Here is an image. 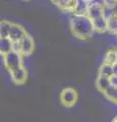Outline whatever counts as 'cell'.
I'll return each instance as SVG.
<instances>
[{
    "label": "cell",
    "instance_id": "1",
    "mask_svg": "<svg viewBox=\"0 0 117 122\" xmlns=\"http://www.w3.org/2000/svg\"><path fill=\"white\" fill-rule=\"evenodd\" d=\"M72 35L80 40H89L93 37L95 30L92 20L86 14H73L69 20Z\"/></svg>",
    "mask_w": 117,
    "mask_h": 122
},
{
    "label": "cell",
    "instance_id": "2",
    "mask_svg": "<svg viewBox=\"0 0 117 122\" xmlns=\"http://www.w3.org/2000/svg\"><path fill=\"white\" fill-rule=\"evenodd\" d=\"M3 64L8 72L22 66V55L16 50H12L3 56Z\"/></svg>",
    "mask_w": 117,
    "mask_h": 122
},
{
    "label": "cell",
    "instance_id": "3",
    "mask_svg": "<svg viewBox=\"0 0 117 122\" xmlns=\"http://www.w3.org/2000/svg\"><path fill=\"white\" fill-rule=\"evenodd\" d=\"M14 50L18 51L22 56H30L35 50V41L33 37L27 34L18 43H14Z\"/></svg>",
    "mask_w": 117,
    "mask_h": 122
},
{
    "label": "cell",
    "instance_id": "4",
    "mask_svg": "<svg viewBox=\"0 0 117 122\" xmlns=\"http://www.w3.org/2000/svg\"><path fill=\"white\" fill-rule=\"evenodd\" d=\"M60 103L65 108H71L77 102V92L72 87H64L60 93Z\"/></svg>",
    "mask_w": 117,
    "mask_h": 122
},
{
    "label": "cell",
    "instance_id": "5",
    "mask_svg": "<svg viewBox=\"0 0 117 122\" xmlns=\"http://www.w3.org/2000/svg\"><path fill=\"white\" fill-rule=\"evenodd\" d=\"M9 74H10L11 81L16 86L24 85L28 79V70L24 65L18 67L15 70L9 72Z\"/></svg>",
    "mask_w": 117,
    "mask_h": 122
},
{
    "label": "cell",
    "instance_id": "6",
    "mask_svg": "<svg viewBox=\"0 0 117 122\" xmlns=\"http://www.w3.org/2000/svg\"><path fill=\"white\" fill-rule=\"evenodd\" d=\"M27 30H25L24 26H21L17 24H12L11 22V26H10V32H9V36L8 38L13 42V43H18L22 38L27 35Z\"/></svg>",
    "mask_w": 117,
    "mask_h": 122
},
{
    "label": "cell",
    "instance_id": "7",
    "mask_svg": "<svg viewBox=\"0 0 117 122\" xmlns=\"http://www.w3.org/2000/svg\"><path fill=\"white\" fill-rule=\"evenodd\" d=\"M107 32L117 36V12L107 15Z\"/></svg>",
    "mask_w": 117,
    "mask_h": 122
},
{
    "label": "cell",
    "instance_id": "8",
    "mask_svg": "<svg viewBox=\"0 0 117 122\" xmlns=\"http://www.w3.org/2000/svg\"><path fill=\"white\" fill-rule=\"evenodd\" d=\"M14 50V43L9 38H1L0 39V53L2 56Z\"/></svg>",
    "mask_w": 117,
    "mask_h": 122
},
{
    "label": "cell",
    "instance_id": "9",
    "mask_svg": "<svg viewBox=\"0 0 117 122\" xmlns=\"http://www.w3.org/2000/svg\"><path fill=\"white\" fill-rule=\"evenodd\" d=\"M110 86H111V78L98 75L96 79V87L98 89V91L101 92L102 94H104L109 89Z\"/></svg>",
    "mask_w": 117,
    "mask_h": 122
},
{
    "label": "cell",
    "instance_id": "10",
    "mask_svg": "<svg viewBox=\"0 0 117 122\" xmlns=\"http://www.w3.org/2000/svg\"><path fill=\"white\" fill-rule=\"evenodd\" d=\"M98 75L104 76V77L111 78L114 75V70H113V66L109 65L107 63H102L101 66L99 67V71H98Z\"/></svg>",
    "mask_w": 117,
    "mask_h": 122
},
{
    "label": "cell",
    "instance_id": "11",
    "mask_svg": "<svg viewBox=\"0 0 117 122\" xmlns=\"http://www.w3.org/2000/svg\"><path fill=\"white\" fill-rule=\"evenodd\" d=\"M104 63H107L109 65H114L117 62V50L116 49H109L105 53L104 56Z\"/></svg>",
    "mask_w": 117,
    "mask_h": 122
},
{
    "label": "cell",
    "instance_id": "12",
    "mask_svg": "<svg viewBox=\"0 0 117 122\" xmlns=\"http://www.w3.org/2000/svg\"><path fill=\"white\" fill-rule=\"evenodd\" d=\"M104 96L106 97L110 102L117 105V86H110L109 89L104 93Z\"/></svg>",
    "mask_w": 117,
    "mask_h": 122
},
{
    "label": "cell",
    "instance_id": "13",
    "mask_svg": "<svg viewBox=\"0 0 117 122\" xmlns=\"http://www.w3.org/2000/svg\"><path fill=\"white\" fill-rule=\"evenodd\" d=\"M11 22L7 20H2L0 24V37L1 38H8L10 32Z\"/></svg>",
    "mask_w": 117,
    "mask_h": 122
},
{
    "label": "cell",
    "instance_id": "14",
    "mask_svg": "<svg viewBox=\"0 0 117 122\" xmlns=\"http://www.w3.org/2000/svg\"><path fill=\"white\" fill-rule=\"evenodd\" d=\"M103 5L106 7V8L112 9L116 7L117 5V0H103Z\"/></svg>",
    "mask_w": 117,
    "mask_h": 122
},
{
    "label": "cell",
    "instance_id": "15",
    "mask_svg": "<svg viewBox=\"0 0 117 122\" xmlns=\"http://www.w3.org/2000/svg\"><path fill=\"white\" fill-rule=\"evenodd\" d=\"M51 2L53 3L54 5H56L57 7H59L60 9H62L64 5H65V2H66V0H51Z\"/></svg>",
    "mask_w": 117,
    "mask_h": 122
},
{
    "label": "cell",
    "instance_id": "16",
    "mask_svg": "<svg viewBox=\"0 0 117 122\" xmlns=\"http://www.w3.org/2000/svg\"><path fill=\"white\" fill-rule=\"evenodd\" d=\"M111 85L112 86H117V75H113L111 77Z\"/></svg>",
    "mask_w": 117,
    "mask_h": 122
},
{
    "label": "cell",
    "instance_id": "17",
    "mask_svg": "<svg viewBox=\"0 0 117 122\" xmlns=\"http://www.w3.org/2000/svg\"><path fill=\"white\" fill-rule=\"evenodd\" d=\"M113 70H114V74L117 75V62L113 65Z\"/></svg>",
    "mask_w": 117,
    "mask_h": 122
},
{
    "label": "cell",
    "instance_id": "18",
    "mask_svg": "<svg viewBox=\"0 0 117 122\" xmlns=\"http://www.w3.org/2000/svg\"><path fill=\"white\" fill-rule=\"evenodd\" d=\"M112 122H117V116H115L114 118L112 119Z\"/></svg>",
    "mask_w": 117,
    "mask_h": 122
},
{
    "label": "cell",
    "instance_id": "19",
    "mask_svg": "<svg viewBox=\"0 0 117 122\" xmlns=\"http://www.w3.org/2000/svg\"><path fill=\"white\" fill-rule=\"evenodd\" d=\"M25 1H29V0H25Z\"/></svg>",
    "mask_w": 117,
    "mask_h": 122
},
{
    "label": "cell",
    "instance_id": "20",
    "mask_svg": "<svg viewBox=\"0 0 117 122\" xmlns=\"http://www.w3.org/2000/svg\"><path fill=\"white\" fill-rule=\"evenodd\" d=\"M66 1H67V0H66Z\"/></svg>",
    "mask_w": 117,
    "mask_h": 122
}]
</instances>
